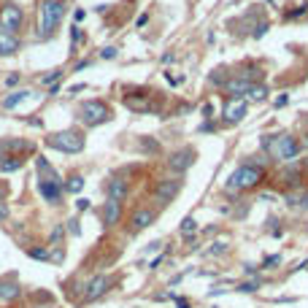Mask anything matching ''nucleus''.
Returning <instances> with one entry per match:
<instances>
[{"instance_id":"nucleus-1","label":"nucleus","mask_w":308,"mask_h":308,"mask_svg":"<svg viewBox=\"0 0 308 308\" xmlns=\"http://www.w3.org/2000/svg\"><path fill=\"white\" fill-rule=\"evenodd\" d=\"M259 181H262V168H259V165H241L238 170L233 173L230 179H227V189H230V192H238V189H251V187H257Z\"/></svg>"},{"instance_id":"nucleus-2","label":"nucleus","mask_w":308,"mask_h":308,"mask_svg":"<svg viewBox=\"0 0 308 308\" xmlns=\"http://www.w3.org/2000/svg\"><path fill=\"white\" fill-rule=\"evenodd\" d=\"M262 149L271 152L273 160H281L287 162L297 154V141L292 136H279V138H271V136H262Z\"/></svg>"},{"instance_id":"nucleus-3","label":"nucleus","mask_w":308,"mask_h":308,"mask_svg":"<svg viewBox=\"0 0 308 308\" xmlns=\"http://www.w3.org/2000/svg\"><path fill=\"white\" fill-rule=\"evenodd\" d=\"M65 17V6L60 0H43L41 3V38H49Z\"/></svg>"},{"instance_id":"nucleus-4","label":"nucleus","mask_w":308,"mask_h":308,"mask_svg":"<svg viewBox=\"0 0 308 308\" xmlns=\"http://www.w3.org/2000/svg\"><path fill=\"white\" fill-rule=\"evenodd\" d=\"M46 146L57 149V152H65V154H76L84 149V136L76 130H62V133H54V136L46 138Z\"/></svg>"},{"instance_id":"nucleus-5","label":"nucleus","mask_w":308,"mask_h":308,"mask_svg":"<svg viewBox=\"0 0 308 308\" xmlns=\"http://www.w3.org/2000/svg\"><path fill=\"white\" fill-rule=\"evenodd\" d=\"M78 116H81L84 124H100V122L108 119V108L103 106V103H98V100H90V103H81Z\"/></svg>"},{"instance_id":"nucleus-6","label":"nucleus","mask_w":308,"mask_h":308,"mask_svg":"<svg viewBox=\"0 0 308 308\" xmlns=\"http://www.w3.org/2000/svg\"><path fill=\"white\" fill-rule=\"evenodd\" d=\"M22 22H25V14H22L19 6L6 3L3 9H0V27H3V30H11V35L22 27Z\"/></svg>"},{"instance_id":"nucleus-7","label":"nucleus","mask_w":308,"mask_h":308,"mask_svg":"<svg viewBox=\"0 0 308 308\" xmlns=\"http://www.w3.org/2000/svg\"><path fill=\"white\" fill-rule=\"evenodd\" d=\"M259 73L254 70L251 76H235V78H227L225 81V92H227V98L235 100V98H243V95L249 92V86H251V78H257Z\"/></svg>"},{"instance_id":"nucleus-8","label":"nucleus","mask_w":308,"mask_h":308,"mask_svg":"<svg viewBox=\"0 0 308 308\" xmlns=\"http://www.w3.org/2000/svg\"><path fill=\"white\" fill-rule=\"evenodd\" d=\"M243 116H246V100L243 98H235V100L225 103V108H222V122L225 124H238Z\"/></svg>"},{"instance_id":"nucleus-9","label":"nucleus","mask_w":308,"mask_h":308,"mask_svg":"<svg viewBox=\"0 0 308 308\" xmlns=\"http://www.w3.org/2000/svg\"><path fill=\"white\" fill-rule=\"evenodd\" d=\"M179 189H181V179H165V181H160V184H157V189H154L157 203H160V205H168L173 197L179 195Z\"/></svg>"},{"instance_id":"nucleus-10","label":"nucleus","mask_w":308,"mask_h":308,"mask_svg":"<svg viewBox=\"0 0 308 308\" xmlns=\"http://www.w3.org/2000/svg\"><path fill=\"white\" fill-rule=\"evenodd\" d=\"M122 216V203L119 200H106L103 203V227H114Z\"/></svg>"},{"instance_id":"nucleus-11","label":"nucleus","mask_w":308,"mask_h":308,"mask_svg":"<svg viewBox=\"0 0 308 308\" xmlns=\"http://www.w3.org/2000/svg\"><path fill=\"white\" fill-rule=\"evenodd\" d=\"M108 284H111V281H108V276H95V279H92L90 284H86V292H84V297H86V300H95V297H100L103 292L108 289Z\"/></svg>"},{"instance_id":"nucleus-12","label":"nucleus","mask_w":308,"mask_h":308,"mask_svg":"<svg viewBox=\"0 0 308 308\" xmlns=\"http://www.w3.org/2000/svg\"><path fill=\"white\" fill-rule=\"evenodd\" d=\"M192 157H195V152H176L168 160V168L170 170H176V173H181V170H187L189 165H192Z\"/></svg>"},{"instance_id":"nucleus-13","label":"nucleus","mask_w":308,"mask_h":308,"mask_svg":"<svg viewBox=\"0 0 308 308\" xmlns=\"http://www.w3.org/2000/svg\"><path fill=\"white\" fill-rule=\"evenodd\" d=\"M38 192H41L49 203H60L62 200V187L60 184H49V181H38Z\"/></svg>"},{"instance_id":"nucleus-14","label":"nucleus","mask_w":308,"mask_h":308,"mask_svg":"<svg viewBox=\"0 0 308 308\" xmlns=\"http://www.w3.org/2000/svg\"><path fill=\"white\" fill-rule=\"evenodd\" d=\"M19 295H22V289H19L17 281H11V279H3V281H0V300H3V303H9V300H17Z\"/></svg>"},{"instance_id":"nucleus-15","label":"nucleus","mask_w":308,"mask_h":308,"mask_svg":"<svg viewBox=\"0 0 308 308\" xmlns=\"http://www.w3.org/2000/svg\"><path fill=\"white\" fill-rule=\"evenodd\" d=\"M154 222V211L152 208H138L136 214H133V230H144V227H149Z\"/></svg>"},{"instance_id":"nucleus-16","label":"nucleus","mask_w":308,"mask_h":308,"mask_svg":"<svg viewBox=\"0 0 308 308\" xmlns=\"http://www.w3.org/2000/svg\"><path fill=\"white\" fill-rule=\"evenodd\" d=\"M14 52H19V41H17V35L3 33V30H0V57H6V54H14Z\"/></svg>"},{"instance_id":"nucleus-17","label":"nucleus","mask_w":308,"mask_h":308,"mask_svg":"<svg viewBox=\"0 0 308 308\" xmlns=\"http://www.w3.org/2000/svg\"><path fill=\"white\" fill-rule=\"evenodd\" d=\"M127 181H122V179H114L111 184H108V200H124V197H127Z\"/></svg>"},{"instance_id":"nucleus-18","label":"nucleus","mask_w":308,"mask_h":308,"mask_svg":"<svg viewBox=\"0 0 308 308\" xmlns=\"http://www.w3.org/2000/svg\"><path fill=\"white\" fill-rule=\"evenodd\" d=\"M287 205H289V208H308V192H305V189L287 192Z\"/></svg>"},{"instance_id":"nucleus-19","label":"nucleus","mask_w":308,"mask_h":308,"mask_svg":"<svg viewBox=\"0 0 308 308\" xmlns=\"http://www.w3.org/2000/svg\"><path fill=\"white\" fill-rule=\"evenodd\" d=\"M30 95H33V92H30V90H22V92H14V95H9V98L3 100V108H9V111H11V108H17V106H19L22 100H27Z\"/></svg>"},{"instance_id":"nucleus-20","label":"nucleus","mask_w":308,"mask_h":308,"mask_svg":"<svg viewBox=\"0 0 308 308\" xmlns=\"http://www.w3.org/2000/svg\"><path fill=\"white\" fill-rule=\"evenodd\" d=\"M268 98V90L262 84H257V86H249V92L243 95V100H251V103H262Z\"/></svg>"},{"instance_id":"nucleus-21","label":"nucleus","mask_w":308,"mask_h":308,"mask_svg":"<svg viewBox=\"0 0 308 308\" xmlns=\"http://www.w3.org/2000/svg\"><path fill=\"white\" fill-rule=\"evenodd\" d=\"M65 189H68V192H81V189H84V179L81 176H70L68 181H65Z\"/></svg>"},{"instance_id":"nucleus-22","label":"nucleus","mask_w":308,"mask_h":308,"mask_svg":"<svg viewBox=\"0 0 308 308\" xmlns=\"http://www.w3.org/2000/svg\"><path fill=\"white\" fill-rule=\"evenodd\" d=\"M22 168V160H9V157H3V162H0V170L9 173V170H19Z\"/></svg>"},{"instance_id":"nucleus-23","label":"nucleus","mask_w":308,"mask_h":308,"mask_svg":"<svg viewBox=\"0 0 308 308\" xmlns=\"http://www.w3.org/2000/svg\"><path fill=\"white\" fill-rule=\"evenodd\" d=\"M195 227H197V222H195L192 216L184 219V222H181V235H192V233H195Z\"/></svg>"},{"instance_id":"nucleus-24","label":"nucleus","mask_w":308,"mask_h":308,"mask_svg":"<svg viewBox=\"0 0 308 308\" xmlns=\"http://www.w3.org/2000/svg\"><path fill=\"white\" fill-rule=\"evenodd\" d=\"M225 251H227V243H225V241H216L214 246L208 249V254H211V257H219V254H225Z\"/></svg>"},{"instance_id":"nucleus-25","label":"nucleus","mask_w":308,"mask_h":308,"mask_svg":"<svg viewBox=\"0 0 308 308\" xmlns=\"http://www.w3.org/2000/svg\"><path fill=\"white\" fill-rule=\"evenodd\" d=\"M259 289V281H243L238 284V292H257Z\"/></svg>"},{"instance_id":"nucleus-26","label":"nucleus","mask_w":308,"mask_h":308,"mask_svg":"<svg viewBox=\"0 0 308 308\" xmlns=\"http://www.w3.org/2000/svg\"><path fill=\"white\" fill-rule=\"evenodd\" d=\"M27 254L33 259H49V251H46V249H30Z\"/></svg>"},{"instance_id":"nucleus-27","label":"nucleus","mask_w":308,"mask_h":308,"mask_svg":"<svg viewBox=\"0 0 308 308\" xmlns=\"http://www.w3.org/2000/svg\"><path fill=\"white\" fill-rule=\"evenodd\" d=\"M100 57H103V60H114V57H116V49H114V46H106Z\"/></svg>"},{"instance_id":"nucleus-28","label":"nucleus","mask_w":308,"mask_h":308,"mask_svg":"<svg viewBox=\"0 0 308 308\" xmlns=\"http://www.w3.org/2000/svg\"><path fill=\"white\" fill-rule=\"evenodd\" d=\"M60 76H62V70H54V73H49V76H43V84H52V81L57 84V78H60Z\"/></svg>"},{"instance_id":"nucleus-29","label":"nucleus","mask_w":308,"mask_h":308,"mask_svg":"<svg viewBox=\"0 0 308 308\" xmlns=\"http://www.w3.org/2000/svg\"><path fill=\"white\" fill-rule=\"evenodd\" d=\"M68 230L73 233V235H81V227H78V219H70V222H68Z\"/></svg>"},{"instance_id":"nucleus-30","label":"nucleus","mask_w":308,"mask_h":308,"mask_svg":"<svg viewBox=\"0 0 308 308\" xmlns=\"http://www.w3.org/2000/svg\"><path fill=\"white\" fill-rule=\"evenodd\" d=\"M52 243H62V227H54L52 230Z\"/></svg>"},{"instance_id":"nucleus-31","label":"nucleus","mask_w":308,"mask_h":308,"mask_svg":"<svg viewBox=\"0 0 308 308\" xmlns=\"http://www.w3.org/2000/svg\"><path fill=\"white\" fill-rule=\"evenodd\" d=\"M268 33V25H265V22H259V25H257V30H254V38H262Z\"/></svg>"},{"instance_id":"nucleus-32","label":"nucleus","mask_w":308,"mask_h":308,"mask_svg":"<svg viewBox=\"0 0 308 308\" xmlns=\"http://www.w3.org/2000/svg\"><path fill=\"white\" fill-rule=\"evenodd\" d=\"M9 214H11V211H9V205H6V203H0V222H6V219H9Z\"/></svg>"},{"instance_id":"nucleus-33","label":"nucleus","mask_w":308,"mask_h":308,"mask_svg":"<svg viewBox=\"0 0 308 308\" xmlns=\"http://www.w3.org/2000/svg\"><path fill=\"white\" fill-rule=\"evenodd\" d=\"M70 41H73V43H78V41H81V30H78L76 25H73V30H70Z\"/></svg>"},{"instance_id":"nucleus-34","label":"nucleus","mask_w":308,"mask_h":308,"mask_svg":"<svg viewBox=\"0 0 308 308\" xmlns=\"http://www.w3.org/2000/svg\"><path fill=\"white\" fill-rule=\"evenodd\" d=\"M303 14H305V6H300V9H295V11H289L287 17H289V19H297V17H303Z\"/></svg>"},{"instance_id":"nucleus-35","label":"nucleus","mask_w":308,"mask_h":308,"mask_svg":"<svg viewBox=\"0 0 308 308\" xmlns=\"http://www.w3.org/2000/svg\"><path fill=\"white\" fill-rule=\"evenodd\" d=\"M214 130H216L214 122H203V124H200V133H214Z\"/></svg>"},{"instance_id":"nucleus-36","label":"nucleus","mask_w":308,"mask_h":308,"mask_svg":"<svg viewBox=\"0 0 308 308\" xmlns=\"http://www.w3.org/2000/svg\"><path fill=\"white\" fill-rule=\"evenodd\" d=\"M279 262H281V257H279V254H273V257H268V259H265V268H273V265H279Z\"/></svg>"},{"instance_id":"nucleus-37","label":"nucleus","mask_w":308,"mask_h":308,"mask_svg":"<svg viewBox=\"0 0 308 308\" xmlns=\"http://www.w3.org/2000/svg\"><path fill=\"white\" fill-rule=\"evenodd\" d=\"M211 114H214V106H211V103H205V106H203V116H205V119H211Z\"/></svg>"},{"instance_id":"nucleus-38","label":"nucleus","mask_w":308,"mask_h":308,"mask_svg":"<svg viewBox=\"0 0 308 308\" xmlns=\"http://www.w3.org/2000/svg\"><path fill=\"white\" fill-rule=\"evenodd\" d=\"M257 271H259L257 265H246V268H243V273H246V276H257Z\"/></svg>"},{"instance_id":"nucleus-39","label":"nucleus","mask_w":308,"mask_h":308,"mask_svg":"<svg viewBox=\"0 0 308 308\" xmlns=\"http://www.w3.org/2000/svg\"><path fill=\"white\" fill-rule=\"evenodd\" d=\"M6 84H9V86H14V84H19V76H17V73H11L9 78H6Z\"/></svg>"},{"instance_id":"nucleus-40","label":"nucleus","mask_w":308,"mask_h":308,"mask_svg":"<svg viewBox=\"0 0 308 308\" xmlns=\"http://www.w3.org/2000/svg\"><path fill=\"white\" fill-rule=\"evenodd\" d=\"M211 81H214V84H222V70H214V76H211Z\"/></svg>"},{"instance_id":"nucleus-41","label":"nucleus","mask_w":308,"mask_h":308,"mask_svg":"<svg viewBox=\"0 0 308 308\" xmlns=\"http://www.w3.org/2000/svg\"><path fill=\"white\" fill-rule=\"evenodd\" d=\"M176 305L179 308H189V300L187 297H176Z\"/></svg>"},{"instance_id":"nucleus-42","label":"nucleus","mask_w":308,"mask_h":308,"mask_svg":"<svg viewBox=\"0 0 308 308\" xmlns=\"http://www.w3.org/2000/svg\"><path fill=\"white\" fill-rule=\"evenodd\" d=\"M287 100H289L287 95H281V98H276V106H279V108H281V106H287Z\"/></svg>"},{"instance_id":"nucleus-43","label":"nucleus","mask_w":308,"mask_h":308,"mask_svg":"<svg viewBox=\"0 0 308 308\" xmlns=\"http://www.w3.org/2000/svg\"><path fill=\"white\" fill-rule=\"evenodd\" d=\"M86 208H90V200H84V197H81V200H78V211H86Z\"/></svg>"},{"instance_id":"nucleus-44","label":"nucleus","mask_w":308,"mask_h":308,"mask_svg":"<svg viewBox=\"0 0 308 308\" xmlns=\"http://www.w3.org/2000/svg\"><path fill=\"white\" fill-rule=\"evenodd\" d=\"M146 22H149V17H146V14H141V17H138V27H144Z\"/></svg>"},{"instance_id":"nucleus-45","label":"nucleus","mask_w":308,"mask_h":308,"mask_svg":"<svg viewBox=\"0 0 308 308\" xmlns=\"http://www.w3.org/2000/svg\"><path fill=\"white\" fill-rule=\"evenodd\" d=\"M3 197H6V187H0V203H3Z\"/></svg>"},{"instance_id":"nucleus-46","label":"nucleus","mask_w":308,"mask_h":308,"mask_svg":"<svg viewBox=\"0 0 308 308\" xmlns=\"http://www.w3.org/2000/svg\"><path fill=\"white\" fill-rule=\"evenodd\" d=\"M35 308H52V305H35Z\"/></svg>"}]
</instances>
